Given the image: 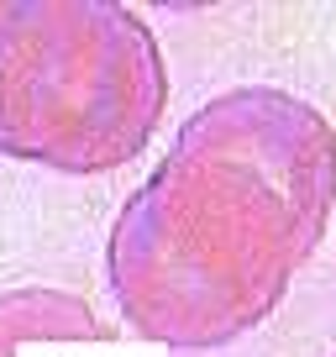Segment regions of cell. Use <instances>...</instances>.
<instances>
[{"label": "cell", "instance_id": "cell-1", "mask_svg": "<svg viewBox=\"0 0 336 357\" xmlns=\"http://www.w3.org/2000/svg\"><path fill=\"white\" fill-rule=\"evenodd\" d=\"M336 211V126L242 84L205 100L105 236L121 321L168 352H215L284 305Z\"/></svg>", "mask_w": 336, "mask_h": 357}, {"label": "cell", "instance_id": "cell-2", "mask_svg": "<svg viewBox=\"0 0 336 357\" xmlns=\"http://www.w3.org/2000/svg\"><path fill=\"white\" fill-rule=\"evenodd\" d=\"M168 111L153 26L116 0H0V158L68 178L147 153Z\"/></svg>", "mask_w": 336, "mask_h": 357}, {"label": "cell", "instance_id": "cell-3", "mask_svg": "<svg viewBox=\"0 0 336 357\" xmlns=\"http://www.w3.org/2000/svg\"><path fill=\"white\" fill-rule=\"evenodd\" d=\"M37 342H111V326L74 289L53 284L0 289V357H22Z\"/></svg>", "mask_w": 336, "mask_h": 357}]
</instances>
